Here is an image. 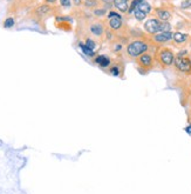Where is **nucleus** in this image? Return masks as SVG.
Listing matches in <instances>:
<instances>
[{
  "mask_svg": "<svg viewBox=\"0 0 191 194\" xmlns=\"http://www.w3.org/2000/svg\"><path fill=\"white\" fill-rule=\"evenodd\" d=\"M110 73H111L113 75L117 76V75H118V74H120V70H118L117 67H113V68L110 70Z\"/></svg>",
  "mask_w": 191,
  "mask_h": 194,
  "instance_id": "5701e85b",
  "label": "nucleus"
},
{
  "mask_svg": "<svg viewBox=\"0 0 191 194\" xmlns=\"http://www.w3.org/2000/svg\"><path fill=\"white\" fill-rule=\"evenodd\" d=\"M86 46H88L90 50H94L95 48V42H94L92 39H87V42H86Z\"/></svg>",
  "mask_w": 191,
  "mask_h": 194,
  "instance_id": "4be33fe9",
  "label": "nucleus"
},
{
  "mask_svg": "<svg viewBox=\"0 0 191 194\" xmlns=\"http://www.w3.org/2000/svg\"><path fill=\"white\" fill-rule=\"evenodd\" d=\"M56 0H46V2H48V4H54Z\"/></svg>",
  "mask_w": 191,
  "mask_h": 194,
  "instance_id": "bb28decb",
  "label": "nucleus"
},
{
  "mask_svg": "<svg viewBox=\"0 0 191 194\" xmlns=\"http://www.w3.org/2000/svg\"><path fill=\"white\" fill-rule=\"evenodd\" d=\"M85 5L87 6V7H95V6L98 5V1L96 0H87L85 2Z\"/></svg>",
  "mask_w": 191,
  "mask_h": 194,
  "instance_id": "aec40b11",
  "label": "nucleus"
},
{
  "mask_svg": "<svg viewBox=\"0 0 191 194\" xmlns=\"http://www.w3.org/2000/svg\"><path fill=\"white\" fill-rule=\"evenodd\" d=\"M129 0H114V6L121 12H126L128 10Z\"/></svg>",
  "mask_w": 191,
  "mask_h": 194,
  "instance_id": "6e6552de",
  "label": "nucleus"
},
{
  "mask_svg": "<svg viewBox=\"0 0 191 194\" xmlns=\"http://www.w3.org/2000/svg\"><path fill=\"white\" fill-rule=\"evenodd\" d=\"M134 14H135V18H136L137 20H139V21L144 20L145 17H147V14H145V13L141 12L139 10H137V8H135V11H134Z\"/></svg>",
  "mask_w": 191,
  "mask_h": 194,
  "instance_id": "dca6fc26",
  "label": "nucleus"
},
{
  "mask_svg": "<svg viewBox=\"0 0 191 194\" xmlns=\"http://www.w3.org/2000/svg\"><path fill=\"white\" fill-rule=\"evenodd\" d=\"M170 29H171V26H170L169 23H167V21H162V23H161L160 32H169Z\"/></svg>",
  "mask_w": 191,
  "mask_h": 194,
  "instance_id": "f3484780",
  "label": "nucleus"
},
{
  "mask_svg": "<svg viewBox=\"0 0 191 194\" xmlns=\"http://www.w3.org/2000/svg\"><path fill=\"white\" fill-rule=\"evenodd\" d=\"M160 60L164 66H170V65L174 64L175 61L174 53L169 50H162L160 53Z\"/></svg>",
  "mask_w": 191,
  "mask_h": 194,
  "instance_id": "20e7f679",
  "label": "nucleus"
},
{
  "mask_svg": "<svg viewBox=\"0 0 191 194\" xmlns=\"http://www.w3.org/2000/svg\"><path fill=\"white\" fill-rule=\"evenodd\" d=\"M156 13H157V17L160 18L162 21H168L170 17H171V14H170V12L167 11V10H156Z\"/></svg>",
  "mask_w": 191,
  "mask_h": 194,
  "instance_id": "1a4fd4ad",
  "label": "nucleus"
},
{
  "mask_svg": "<svg viewBox=\"0 0 191 194\" xmlns=\"http://www.w3.org/2000/svg\"><path fill=\"white\" fill-rule=\"evenodd\" d=\"M74 4H75V5H81V0H74Z\"/></svg>",
  "mask_w": 191,
  "mask_h": 194,
  "instance_id": "a878e982",
  "label": "nucleus"
},
{
  "mask_svg": "<svg viewBox=\"0 0 191 194\" xmlns=\"http://www.w3.org/2000/svg\"><path fill=\"white\" fill-rule=\"evenodd\" d=\"M102 1H104L106 4H109V2H110V0H102Z\"/></svg>",
  "mask_w": 191,
  "mask_h": 194,
  "instance_id": "cd10ccee",
  "label": "nucleus"
},
{
  "mask_svg": "<svg viewBox=\"0 0 191 194\" xmlns=\"http://www.w3.org/2000/svg\"><path fill=\"white\" fill-rule=\"evenodd\" d=\"M60 2L64 7H69L70 6V0H60Z\"/></svg>",
  "mask_w": 191,
  "mask_h": 194,
  "instance_id": "393cba45",
  "label": "nucleus"
},
{
  "mask_svg": "<svg viewBox=\"0 0 191 194\" xmlns=\"http://www.w3.org/2000/svg\"><path fill=\"white\" fill-rule=\"evenodd\" d=\"M175 66L177 70H180L181 72H190L191 71V61L188 58L184 57H177L175 58Z\"/></svg>",
  "mask_w": 191,
  "mask_h": 194,
  "instance_id": "f03ea898",
  "label": "nucleus"
},
{
  "mask_svg": "<svg viewBox=\"0 0 191 194\" xmlns=\"http://www.w3.org/2000/svg\"><path fill=\"white\" fill-rule=\"evenodd\" d=\"M137 10H139L141 12H143V13H145L147 15L150 13V11H151V6H150V4H148L147 1H142L141 4H139L137 7H136Z\"/></svg>",
  "mask_w": 191,
  "mask_h": 194,
  "instance_id": "f8f14e48",
  "label": "nucleus"
},
{
  "mask_svg": "<svg viewBox=\"0 0 191 194\" xmlns=\"http://www.w3.org/2000/svg\"><path fill=\"white\" fill-rule=\"evenodd\" d=\"M172 39L177 44H184L188 40V35L184 34V33H181V32H176L174 34V37H172Z\"/></svg>",
  "mask_w": 191,
  "mask_h": 194,
  "instance_id": "9d476101",
  "label": "nucleus"
},
{
  "mask_svg": "<svg viewBox=\"0 0 191 194\" xmlns=\"http://www.w3.org/2000/svg\"><path fill=\"white\" fill-rule=\"evenodd\" d=\"M172 37L174 34L169 31V32H161V33H158V34H155L154 37V40L156 41V42H168L172 39Z\"/></svg>",
  "mask_w": 191,
  "mask_h": 194,
  "instance_id": "423d86ee",
  "label": "nucleus"
},
{
  "mask_svg": "<svg viewBox=\"0 0 191 194\" xmlns=\"http://www.w3.org/2000/svg\"><path fill=\"white\" fill-rule=\"evenodd\" d=\"M14 25V19L13 18H7L5 20V23H4V27L5 28H10Z\"/></svg>",
  "mask_w": 191,
  "mask_h": 194,
  "instance_id": "a211bd4d",
  "label": "nucleus"
},
{
  "mask_svg": "<svg viewBox=\"0 0 191 194\" xmlns=\"http://www.w3.org/2000/svg\"><path fill=\"white\" fill-rule=\"evenodd\" d=\"M139 63L142 67L149 68V67H151V64H152V58L149 54H142L139 59Z\"/></svg>",
  "mask_w": 191,
  "mask_h": 194,
  "instance_id": "0eeeda50",
  "label": "nucleus"
},
{
  "mask_svg": "<svg viewBox=\"0 0 191 194\" xmlns=\"http://www.w3.org/2000/svg\"><path fill=\"white\" fill-rule=\"evenodd\" d=\"M79 46H80V48L82 50V52L85 53L86 55H88V57H93V55H94V51H93V50H90V48H89L88 46L83 45V44H80Z\"/></svg>",
  "mask_w": 191,
  "mask_h": 194,
  "instance_id": "2eb2a0df",
  "label": "nucleus"
},
{
  "mask_svg": "<svg viewBox=\"0 0 191 194\" xmlns=\"http://www.w3.org/2000/svg\"><path fill=\"white\" fill-rule=\"evenodd\" d=\"M109 24L110 27L113 29H120L122 26V18L120 14H117L115 12H110L109 13Z\"/></svg>",
  "mask_w": 191,
  "mask_h": 194,
  "instance_id": "39448f33",
  "label": "nucleus"
},
{
  "mask_svg": "<svg viewBox=\"0 0 191 194\" xmlns=\"http://www.w3.org/2000/svg\"><path fill=\"white\" fill-rule=\"evenodd\" d=\"M95 61H96V64H98L100 66H102V67H107V66L110 64L109 58H107V57H104V55L98 57V58L95 59Z\"/></svg>",
  "mask_w": 191,
  "mask_h": 194,
  "instance_id": "ddd939ff",
  "label": "nucleus"
},
{
  "mask_svg": "<svg viewBox=\"0 0 191 194\" xmlns=\"http://www.w3.org/2000/svg\"><path fill=\"white\" fill-rule=\"evenodd\" d=\"M49 11H51V7H49L48 5H41V6H39V7H36L35 14L39 15V17H42V15L47 14Z\"/></svg>",
  "mask_w": 191,
  "mask_h": 194,
  "instance_id": "9b49d317",
  "label": "nucleus"
},
{
  "mask_svg": "<svg viewBox=\"0 0 191 194\" xmlns=\"http://www.w3.org/2000/svg\"><path fill=\"white\" fill-rule=\"evenodd\" d=\"M161 23L162 21H160L158 19H149V20H147V23L144 24L145 31L149 34H156L157 32H160Z\"/></svg>",
  "mask_w": 191,
  "mask_h": 194,
  "instance_id": "7ed1b4c3",
  "label": "nucleus"
},
{
  "mask_svg": "<svg viewBox=\"0 0 191 194\" xmlns=\"http://www.w3.org/2000/svg\"><path fill=\"white\" fill-rule=\"evenodd\" d=\"M181 7H182V8H189V7H191V0H184V1L182 2Z\"/></svg>",
  "mask_w": 191,
  "mask_h": 194,
  "instance_id": "412c9836",
  "label": "nucleus"
},
{
  "mask_svg": "<svg viewBox=\"0 0 191 194\" xmlns=\"http://www.w3.org/2000/svg\"><path fill=\"white\" fill-rule=\"evenodd\" d=\"M90 31H92V33L95 35H101L103 33V27L100 25V24H96V25H93L92 27H90Z\"/></svg>",
  "mask_w": 191,
  "mask_h": 194,
  "instance_id": "4468645a",
  "label": "nucleus"
},
{
  "mask_svg": "<svg viewBox=\"0 0 191 194\" xmlns=\"http://www.w3.org/2000/svg\"><path fill=\"white\" fill-rule=\"evenodd\" d=\"M94 13H95V15H98V17H102V15H104V13H106V10H96Z\"/></svg>",
  "mask_w": 191,
  "mask_h": 194,
  "instance_id": "b1692460",
  "label": "nucleus"
},
{
  "mask_svg": "<svg viewBox=\"0 0 191 194\" xmlns=\"http://www.w3.org/2000/svg\"><path fill=\"white\" fill-rule=\"evenodd\" d=\"M142 1H144V0H134L133 1V4H131V6H130V8H129V12L131 13V12H134L135 11V8L137 7V6L142 2Z\"/></svg>",
  "mask_w": 191,
  "mask_h": 194,
  "instance_id": "6ab92c4d",
  "label": "nucleus"
},
{
  "mask_svg": "<svg viewBox=\"0 0 191 194\" xmlns=\"http://www.w3.org/2000/svg\"><path fill=\"white\" fill-rule=\"evenodd\" d=\"M148 51V45L143 42V41L141 40H136V41H133L127 48V52L128 54L130 55V57H134V58H136V57H141L142 54H144L145 52Z\"/></svg>",
  "mask_w": 191,
  "mask_h": 194,
  "instance_id": "f257e3e1",
  "label": "nucleus"
}]
</instances>
